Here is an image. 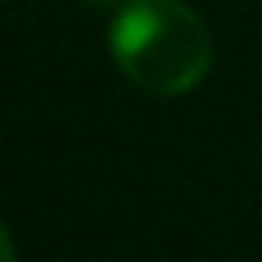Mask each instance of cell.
I'll return each instance as SVG.
<instances>
[{
    "label": "cell",
    "mask_w": 262,
    "mask_h": 262,
    "mask_svg": "<svg viewBox=\"0 0 262 262\" xmlns=\"http://www.w3.org/2000/svg\"><path fill=\"white\" fill-rule=\"evenodd\" d=\"M108 47L123 77L158 97L196 89L212 66L208 27L181 0H127L112 19Z\"/></svg>",
    "instance_id": "6da1fadb"
},
{
    "label": "cell",
    "mask_w": 262,
    "mask_h": 262,
    "mask_svg": "<svg viewBox=\"0 0 262 262\" xmlns=\"http://www.w3.org/2000/svg\"><path fill=\"white\" fill-rule=\"evenodd\" d=\"M0 262H16V247H12V235L0 224Z\"/></svg>",
    "instance_id": "7a4b0ae2"
},
{
    "label": "cell",
    "mask_w": 262,
    "mask_h": 262,
    "mask_svg": "<svg viewBox=\"0 0 262 262\" xmlns=\"http://www.w3.org/2000/svg\"><path fill=\"white\" fill-rule=\"evenodd\" d=\"M93 4H116V0H93Z\"/></svg>",
    "instance_id": "3957f363"
}]
</instances>
